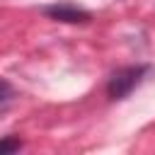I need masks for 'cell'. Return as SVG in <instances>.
<instances>
[{
    "mask_svg": "<svg viewBox=\"0 0 155 155\" xmlns=\"http://www.w3.org/2000/svg\"><path fill=\"white\" fill-rule=\"evenodd\" d=\"M145 70H148V68H143V65H131V68H124V70L114 73V78H111L109 85H107L109 97H111V99H124V97L143 80Z\"/></svg>",
    "mask_w": 155,
    "mask_h": 155,
    "instance_id": "obj_1",
    "label": "cell"
},
{
    "mask_svg": "<svg viewBox=\"0 0 155 155\" xmlns=\"http://www.w3.org/2000/svg\"><path fill=\"white\" fill-rule=\"evenodd\" d=\"M46 15L53 19H61V22H87L90 19V12H85L75 5H53V7H46Z\"/></svg>",
    "mask_w": 155,
    "mask_h": 155,
    "instance_id": "obj_2",
    "label": "cell"
},
{
    "mask_svg": "<svg viewBox=\"0 0 155 155\" xmlns=\"http://www.w3.org/2000/svg\"><path fill=\"white\" fill-rule=\"evenodd\" d=\"M19 140L17 138H7V140H0V153H15V150H19Z\"/></svg>",
    "mask_w": 155,
    "mask_h": 155,
    "instance_id": "obj_3",
    "label": "cell"
},
{
    "mask_svg": "<svg viewBox=\"0 0 155 155\" xmlns=\"http://www.w3.org/2000/svg\"><path fill=\"white\" fill-rule=\"evenodd\" d=\"M10 94H12V87H10V82L0 80V102H5V99H7Z\"/></svg>",
    "mask_w": 155,
    "mask_h": 155,
    "instance_id": "obj_4",
    "label": "cell"
}]
</instances>
